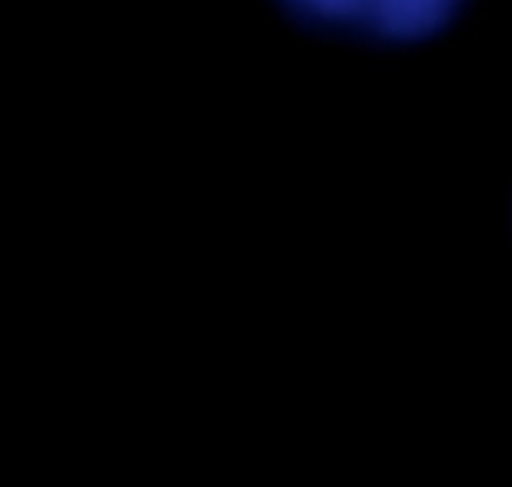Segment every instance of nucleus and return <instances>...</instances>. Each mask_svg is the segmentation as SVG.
I'll use <instances>...</instances> for the list:
<instances>
[{
    "instance_id": "obj_1",
    "label": "nucleus",
    "mask_w": 512,
    "mask_h": 487,
    "mask_svg": "<svg viewBox=\"0 0 512 487\" xmlns=\"http://www.w3.org/2000/svg\"><path fill=\"white\" fill-rule=\"evenodd\" d=\"M295 18L365 43H425L439 36L467 0H281Z\"/></svg>"
}]
</instances>
